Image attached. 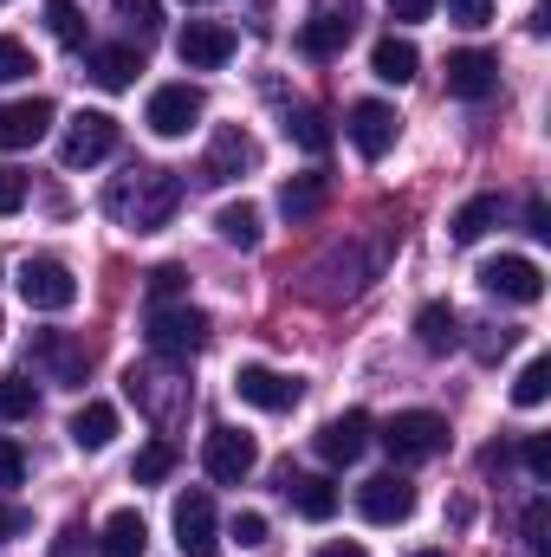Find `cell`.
Returning a JSON list of instances; mask_svg holds the SVG:
<instances>
[{
    "label": "cell",
    "instance_id": "cell-25",
    "mask_svg": "<svg viewBox=\"0 0 551 557\" xmlns=\"http://www.w3.org/2000/svg\"><path fill=\"white\" fill-rule=\"evenodd\" d=\"M415 65H421V52H415V39H396V33H383L377 46H370V72L383 78V85H409Z\"/></svg>",
    "mask_w": 551,
    "mask_h": 557
},
{
    "label": "cell",
    "instance_id": "cell-26",
    "mask_svg": "<svg viewBox=\"0 0 551 557\" xmlns=\"http://www.w3.org/2000/svg\"><path fill=\"white\" fill-rule=\"evenodd\" d=\"M65 434H72V447L105 454V447L118 441V409H111V403H85V409L72 416V428H65Z\"/></svg>",
    "mask_w": 551,
    "mask_h": 557
},
{
    "label": "cell",
    "instance_id": "cell-47",
    "mask_svg": "<svg viewBox=\"0 0 551 557\" xmlns=\"http://www.w3.org/2000/svg\"><path fill=\"white\" fill-rule=\"evenodd\" d=\"M526 234L551 240V208H546V201H532V208H526Z\"/></svg>",
    "mask_w": 551,
    "mask_h": 557
},
{
    "label": "cell",
    "instance_id": "cell-50",
    "mask_svg": "<svg viewBox=\"0 0 551 557\" xmlns=\"http://www.w3.org/2000/svg\"><path fill=\"white\" fill-rule=\"evenodd\" d=\"M415 557H448V552H415Z\"/></svg>",
    "mask_w": 551,
    "mask_h": 557
},
{
    "label": "cell",
    "instance_id": "cell-3",
    "mask_svg": "<svg viewBox=\"0 0 551 557\" xmlns=\"http://www.w3.org/2000/svg\"><path fill=\"white\" fill-rule=\"evenodd\" d=\"M143 337H149V350H156V357H175V363H188L195 350H208L215 324H208V311H195V305L182 298V305H149V324H143Z\"/></svg>",
    "mask_w": 551,
    "mask_h": 557
},
{
    "label": "cell",
    "instance_id": "cell-10",
    "mask_svg": "<svg viewBox=\"0 0 551 557\" xmlns=\"http://www.w3.org/2000/svg\"><path fill=\"white\" fill-rule=\"evenodd\" d=\"M201 467H208V480L241 486V480L260 467V447H254V434H241V428H215V434L201 441Z\"/></svg>",
    "mask_w": 551,
    "mask_h": 557
},
{
    "label": "cell",
    "instance_id": "cell-8",
    "mask_svg": "<svg viewBox=\"0 0 551 557\" xmlns=\"http://www.w3.org/2000/svg\"><path fill=\"white\" fill-rule=\"evenodd\" d=\"M480 292L487 298H506V305H539L546 298V273L526 253H500V260L480 267Z\"/></svg>",
    "mask_w": 551,
    "mask_h": 557
},
{
    "label": "cell",
    "instance_id": "cell-19",
    "mask_svg": "<svg viewBox=\"0 0 551 557\" xmlns=\"http://www.w3.org/2000/svg\"><path fill=\"white\" fill-rule=\"evenodd\" d=\"M351 33H357V13L344 7H325V13H311L305 26H298V52H311V59H338L344 46H351Z\"/></svg>",
    "mask_w": 551,
    "mask_h": 557
},
{
    "label": "cell",
    "instance_id": "cell-13",
    "mask_svg": "<svg viewBox=\"0 0 551 557\" xmlns=\"http://www.w3.org/2000/svg\"><path fill=\"white\" fill-rule=\"evenodd\" d=\"M234 46H241V33L221 26V20H188L182 39H175V52H182L188 72H221V65L234 59Z\"/></svg>",
    "mask_w": 551,
    "mask_h": 557
},
{
    "label": "cell",
    "instance_id": "cell-33",
    "mask_svg": "<svg viewBox=\"0 0 551 557\" xmlns=\"http://www.w3.org/2000/svg\"><path fill=\"white\" fill-rule=\"evenodd\" d=\"M33 409H39V389L20 370H7L0 376V421H33Z\"/></svg>",
    "mask_w": 551,
    "mask_h": 557
},
{
    "label": "cell",
    "instance_id": "cell-7",
    "mask_svg": "<svg viewBox=\"0 0 551 557\" xmlns=\"http://www.w3.org/2000/svg\"><path fill=\"white\" fill-rule=\"evenodd\" d=\"M344 137L357 143L364 162H383V156L396 149V137H403V117H396L383 98H357V104L344 111Z\"/></svg>",
    "mask_w": 551,
    "mask_h": 557
},
{
    "label": "cell",
    "instance_id": "cell-39",
    "mask_svg": "<svg viewBox=\"0 0 551 557\" xmlns=\"http://www.w3.org/2000/svg\"><path fill=\"white\" fill-rule=\"evenodd\" d=\"M182 292H188V273L182 267H156L149 273V305H175Z\"/></svg>",
    "mask_w": 551,
    "mask_h": 557
},
{
    "label": "cell",
    "instance_id": "cell-20",
    "mask_svg": "<svg viewBox=\"0 0 551 557\" xmlns=\"http://www.w3.org/2000/svg\"><path fill=\"white\" fill-rule=\"evenodd\" d=\"M279 493H285L292 512L311 519V525H325V519L338 512V486H331L325 473H292V467H285V473H279Z\"/></svg>",
    "mask_w": 551,
    "mask_h": 557
},
{
    "label": "cell",
    "instance_id": "cell-27",
    "mask_svg": "<svg viewBox=\"0 0 551 557\" xmlns=\"http://www.w3.org/2000/svg\"><path fill=\"white\" fill-rule=\"evenodd\" d=\"M143 545H149L143 512H111L105 519V539H98V557H143Z\"/></svg>",
    "mask_w": 551,
    "mask_h": 557
},
{
    "label": "cell",
    "instance_id": "cell-38",
    "mask_svg": "<svg viewBox=\"0 0 551 557\" xmlns=\"http://www.w3.org/2000/svg\"><path fill=\"white\" fill-rule=\"evenodd\" d=\"M39 65H33V52L20 46V39H7L0 33V85H20V78H33Z\"/></svg>",
    "mask_w": 551,
    "mask_h": 557
},
{
    "label": "cell",
    "instance_id": "cell-36",
    "mask_svg": "<svg viewBox=\"0 0 551 557\" xmlns=\"http://www.w3.org/2000/svg\"><path fill=\"white\" fill-rule=\"evenodd\" d=\"M118 20H124L137 39H156V33H162V0H118Z\"/></svg>",
    "mask_w": 551,
    "mask_h": 557
},
{
    "label": "cell",
    "instance_id": "cell-1",
    "mask_svg": "<svg viewBox=\"0 0 551 557\" xmlns=\"http://www.w3.org/2000/svg\"><path fill=\"white\" fill-rule=\"evenodd\" d=\"M175 208H182V175H175V169H156V162L124 169V175L105 188V214H111L118 227H131V234L169 227Z\"/></svg>",
    "mask_w": 551,
    "mask_h": 557
},
{
    "label": "cell",
    "instance_id": "cell-9",
    "mask_svg": "<svg viewBox=\"0 0 551 557\" xmlns=\"http://www.w3.org/2000/svg\"><path fill=\"white\" fill-rule=\"evenodd\" d=\"M201 111H208V98H201V85H162V91H149V111H143V124L156 131V137H188L195 124H201Z\"/></svg>",
    "mask_w": 551,
    "mask_h": 557
},
{
    "label": "cell",
    "instance_id": "cell-35",
    "mask_svg": "<svg viewBox=\"0 0 551 557\" xmlns=\"http://www.w3.org/2000/svg\"><path fill=\"white\" fill-rule=\"evenodd\" d=\"M546 396H551V357H532V363L519 370V383H513V403H519V409H539Z\"/></svg>",
    "mask_w": 551,
    "mask_h": 557
},
{
    "label": "cell",
    "instance_id": "cell-42",
    "mask_svg": "<svg viewBox=\"0 0 551 557\" xmlns=\"http://www.w3.org/2000/svg\"><path fill=\"white\" fill-rule=\"evenodd\" d=\"M448 20L454 26H487L493 20V0H448Z\"/></svg>",
    "mask_w": 551,
    "mask_h": 557
},
{
    "label": "cell",
    "instance_id": "cell-6",
    "mask_svg": "<svg viewBox=\"0 0 551 557\" xmlns=\"http://www.w3.org/2000/svg\"><path fill=\"white\" fill-rule=\"evenodd\" d=\"M377 441L390 447V460H428V454L448 447V421L434 416V409H403V416L383 421Z\"/></svg>",
    "mask_w": 551,
    "mask_h": 557
},
{
    "label": "cell",
    "instance_id": "cell-14",
    "mask_svg": "<svg viewBox=\"0 0 551 557\" xmlns=\"http://www.w3.org/2000/svg\"><path fill=\"white\" fill-rule=\"evenodd\" d=\"M33 363H39L52 383H65V389H85V376H91L85 337H65V331H39V337H33Z\"/></svg>",
    "mask_w": 551,
    "mask_h": 557
},
{
    "label": "cell",
    "instance_id": "cell-44",
    "mask_svg": "<svg viewBox=\"0 0 551 557\" xmlns=\"http://www.w3.org/2000/svg\"><path fill=\"white\" fill-rule=\"evenodd\" d=\"M20 480H26V454L0 434V486H20Z\"/></svg>",
    "mask_w": 551,
    "mask_h": 557
},
{
    "label": "cell",
    "instance_id": "cell-30",
    "mask_svg": "<svg viewBox=\"0 0 551 557\" xmlns=\"http://www.w3.org/2000/svg\"><path fill=\"white\" fill-rule=\"evenodd\" d=\"M325 208V175H292L285 188H279V214L285 221H311Z\"/></svg>",
    "mask_w": 551,
    "mask_h": 557
},
{
    "label": "cell",
    "instance_id": "cell-18",
    "mask_svg": "<svg viewBox=\"0 0 551 557\" xmlns=\"http://www.w3.org/2000/svg\"><path fill=\"white\" fill-rule=\"evenodd\" d=\"M448 91L454 98H467V104H480V98H493L500 91V59L493 52H448Z\"/></svg>",
    "mask_w": 551,
    "mask_h": 557
},
{
    "label": "cell",
    "instance_id": "cell-4",
    "mask_svg": "<svg viewBox=\"0 0 551 557\" xmlns=\"http://www.w3.org/2000/svg\"><path fill=\"white\" fill-rule=\"evenodd\" d=\"M377 267H383V253H370L364 240H351V247H331L318 267H311V278H325V285H311L325 305H338V298H357L370 278H377Z\"/></svg>",
    "mask_w": 551,
    "mask_h": 557
},
{
    "label": "cell",
    "instance_id": "cell-32",
    "mask_svg": "<svg viewBox=\"0 0 551 557\" xmlns=\"http://www.w3.org/2000/svg\"><path fill=\"white\" fill-rule=\"evenodd\" d=\"M46 26H52V39L72 46V52L91 46V39H85V13H78V0H46Z\"/></svg>",
    "mask_w": 551,
    "mask_h": 557
},
{
    "label": "cell",
    "instance_id": "cell-2",
    "mask_svg": "<svg viewBox=\"0 0 551 557\" xmlns=\"http://www.w3.org/2000/svg\"><path fill=\"white\" fill-rule=\"evenodd\" d=\"M124 396L137 403L156 428H175V421L195 409V389H188V370L175 357H149V363H131L124 370Z\"/></svg>",
    "mask_w": 551,
    "mask_h": 557
},
{
    "label": "cell",
    "instance_id": "cell-40",
    "mask_svg": "<svg viewBox=\"0 0 551 557\" xmlns=\"http://www.w3.org/2000/svg\"><path fill=\"white\" fill-rule=\"evenodd\" d=\"M519 460H526V473H532V480H551V434H526Z\"/></svg>",
    "mask_w": 551,
    "mask_h": 557
},
{
    "label": "cell",
    "instance_id": "cell-45",
    "mask_svg": "<svg viewBox=\"0 0 551 557\" xmlns=\"http://www.w3.org/2000/svg\"><path fill=\"white\" fill-rule=\"evenodd\" d=\"M234 539L241 545H267V519L260 512H234Z\"/></svg>",
    "mask_w": 551,
    "mask_h": 557
},
{
    "label": "cell",
    "instance_id": "cell-23",
    "mask_svg": "<svg viewBox=\"0 0 551 557\" xmlns=\"http://www.w3.org/2000/svg\"><path fill=\"white\" fill-rule=\"evenodd\" d=\"M46 131H52V104H46V98L0 104V149H33Z\"/></svg>",
    "mask_w": 551,
    "mask_h": 557
},
{
    "label": "cell",
    "instance_id": "cell-31",
    "mask_svg": "<svg viewBox=\"0 0 551 557\" xmlns=\"http://www.w3.org/2000/svg\"><path fill=\"white\" fill-rule=\"evenodd\" d=\"M285 137L298 143L305 156H325V149H331V131H325V117H318L311 104H285Z\"/></svg>",
    "mask_w": 551,
    "mask_h": 557
},
{
    "label": "cell",
    "instance_id": "cell-43",
    "mask_svg": "<svg viewBox=\"0 0 551 557\" xmlns=\"http://www.w3.org/2000/svg\"><path fill=\"white\" fill-rule=\"evenodd\" d=\"M20 208H26V175L0 169V214H20Z\"/></svg>",
    "mask_w": 551,
    "mask_h": 557
},
{
    "label": "cell",
    "instance_id": "cell-21",
    "mask_svg": "<svg viewBox=\"0 0 551 557\" xmlns=\"http://www.w3.org/2000/svg\"><path fill=\"white\" fill-rule=\"evenodd\" d=\"M364 447H370V416H364V409H344V416H331L318 428V454H325L331 467H351Z\"/></svg>",
    "mask_w": 551,
    "mask_h": 557
},
{
    "label": "cell",
    "instance_id": "cell-22",
    "mask_svg": "<svg viewBox=\"0 0 551 557\" xmlns=\"http://www.w3.org/2000/svg\"><path fill=\"white\" fill-rule=\"evenodd\" d=\"M143 72V52L137 46H85V78L105 85V91H131Z\"/></svg>",
    "mask_w": 551,
    "mask_h": 557
},
{
    "label": "cell",
    "instance_id": "cell-5",
    "mask_svg": "<svg viewBox=\"0 0 551 557\" xmlns=\"http://www.w3.org/2000/svg\"><path fill=\"white\" fill-rule=\"evenodd\" d=\"M13 285H20V298H26L33 311H72V305H78V278H72L65 260H52V253H33Z\"/></svg>",
    "mask_w": 551,
    "mask_h": 557
},
{
    "label": "cell",
    "instance_id": "cell-46",
    "mask_svg": "<svg viewBox=\"0 0 551 557\" xmlns=\"http://www.w3.org/2000/svg\"><path fill=\"white\" fill-rule=\"evenodd\" d=\"M428 13H434V0H390V20H403V26L428 20Z\"/></svg>",
    "mask_w": 551,
    "mask_h": 557
},
{
    "label": "cell",
    "instance_id": "cell-37",
    "mask_svg": "<svg viewBox=\"0 0 551 557\" xmlns=\"http://www.w3.org/2000/svg\"><path fill=\"white\" fill-rule=\"evenodd\" d=\"M526 552L551 557V499H532L526 506Z\"/></svg>",
    "mask_w": 551,
    "mask_h": 557
},
{
    "label": "cell",
    "instance_id": "cell-41",
    "mask_svg": "<svg viewBox=\"0 0 551 557\" xmlns=\"http://www.w3.org/2000/svg\"><path fill=\"white\" fill-rule=\"evenodd\" d=\"M26 532H33V512L13 506V499H0V545H13V539H26Z\"/></svg>",
    "mask_w": 551,
    "mask_h": 557
},
{
    "label": "cell",
    "instance_id": "cell-48",
    "mask_svg": "<svg viewBox=\"0 0 551 557\" xmlns=\"http://www.w3.org/2000/svg\"><path fill=\"white\" fill-rule=\"evenodd\" d=\"M318 557H370L364 545H351V539H331V545H318Z\"/></svg>",
    "mask_w": 551,
    "mask_h": 557
},
{
    "label": "cell",
    "instance_id": "cell-24",
    "mask_svg": "<svg viewBox=\"0 0 551 557\" xmlns=\"http://www.w3.org/2000/svg\"><path fill=\"white\" fill-rule=\"evenodd\" d=\"M415 344H421L428 357L461 350V318H454V305H421V311H415Z\"/></svg>",
    "mask_w": 551,
    "mask_h": 557
},
{
    "label": "cell",
    "instance_id": "cell-15",
    "mask_svg": "<svg viewBox=\"0 0 551 557\" xmlns=\"http://www.w3.org/2000/svg\"><path fill=\"white\" fill-rule=\"evenodd\" d=\"M175 545L182 557H221V525H215V499L195 486L175 499Z\"/></svg>",
    "mask_w": 551,
    "mask_h": 557
},
{
    "label": "cell",
    "instance_id": "cell-28",
    "mask_svg": "<svg viewBox=\"0 0 551 557\" xmlns=\"http://www.w3.org/2000/svg\"><path fill=\"white\" fill-rule=\"evenodd\" d=\"M493 227H500V195H474V201H467V208H461V214L448 221V234H454L461 247H474V240H487Z\"/></svg>",
    "mask_w": 551,
    "mask_h": 557
},
{
    "label": "cell",
    "instance_id": "cell-16",
    "mask_svg": "<svg viewBox=\"0 0 551 557\" xmlns=\"http://www.w3.org/2000/svg\"><path fill=\"white\" fill-rule=\"evenodd\" d=\"M234 396H241V403H254V409H267V416H285V409H298L305 383H298V376H285V370H267V363H241Z\"/></svg>",
    "mask_w": 551,
    "mask_h": 557
},
{
    "label": "cell",
    "instance_id": "cell-17",
    "mask_svg": "<svg viewBox=\"0 0 551 557\" xmlns=\"http://www.w3.org/2000/svg\"><path fill=\"white\" fill-rule=\"evenodd\" d=\"M118 149V117L111 111H78L72 124H65V169H91V162H105Z\"/></svg>",
    "mask_w": 551,
    "mask_h": 557
},
{
    "label": "cell",
    "instance_id": "cell-49",
    "mask_svg": "<svg viewBox=\"0 0 551 557\" xmlns=\"http://www.w3.org/2000/svg\"><path fill=\"white\" fill-rule=\"evenodd\" d=\"M78 545H85V525H65V539H59V552L52 557H78Z\"/></svg>",
    "mask_w": 551,
    "mask_h": 557
},
{
    "label": "cell",
    "instance_id": "cell-11",
    "mask_svg": "<svg viewBox=\"0 0 551 557\" xmlns=\"http://www.w3.org/2000/svg\"><path fill=\"white\" fill-rule=\"evenodd\" d=\"M260 169V143L247 137L241 124H221L215 143H208V156H201V182H241V175H254Z\"/></svg>",
    "mask_w": 551,
    "mask_h": 557
},
{
    "label": "cell",
    "instance_id": "cell-34",
    "mask_svg": "<svg viewBox=\"0 0 551 557\" xmlns=\"http://www.w3.org/2000/svg\"><path fill=\"white\" fill-rule=\"evenodd\" d=\"M169 473H175V447H169V441H149V447L137 454V467H131L137 486H162Z\"/></svg>",
    "mask_w": 551,
    "mask_h": 557
},
{
    "label": "cell",
    "instance_id": "cell-12",
    "mask_svg": "<svg viewBox=\"0 0 551 557\" xmlns=\"http://www.w3.org/2000/svg\"><path fill=\"white\" fill-rule=\"evenodd\" d=\"M357 512H364L370 525H403L415 512V480L396 473V467L377 473V480H364V486H357Z\"/></svg>",
    "mask_w": 551,
    "mask_h": 557
},
{
    "label": "cell",
    "instance_id": "cell-29",
    "mask_svg": "<svg viewBox=\"0 0 551 557\" xmlns=\"http://www.w3.org/2000/svg\"><path fill=\"white\" fill-rule=\"evenodd\" d=\"M215 234H221L228 247L254 253V247H260V208H254V201H228V208L215 214Z\"/></svg>",
    "mask_w": 551,
    "mask_h": 557
}]
</instances>
